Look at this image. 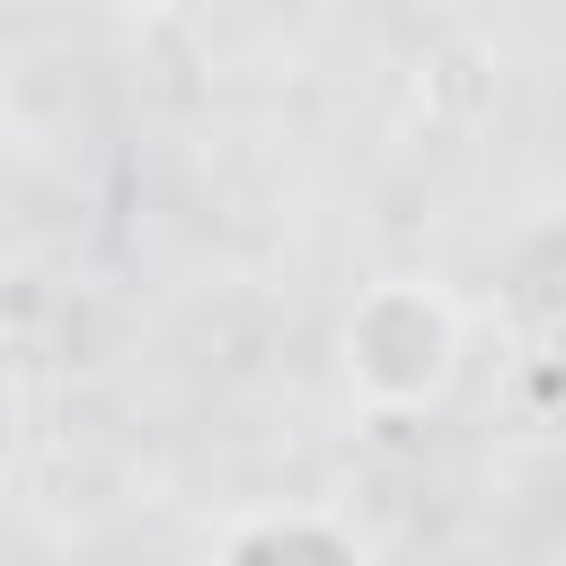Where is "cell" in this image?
<instances>
[{"label":"cell","instance_id":"cell-3","mask_svg":"<svg viewBox=\"0 0 566 566\" xmlns=\"http://www.w3.org/2000/svg\"><path fill=\"white\" fill-rule=\"evenodd\" d=\"M97 9H115V18H159L168 0H97Z\"/></svg>","mask_w":566,"mask_h":566},{"label":"cell","instance_id":"cell-2","mask_svg":"<svg viewBox=\"0 0 566 566\" xmlns=\"http://www.w3.org/2000/svg\"><path fill=\"white\" fill-rule=\"evenodd\" d=\"M212 566H363V548L327 513H248V522H230Z\"/></svg>","mask_w":566,"mask_h":566},{"label":"cell","instance_id":"cell-1","mask_svg":"<svg viewBox=\"0 0 566 566\" xmlns=\"http://www.w3.org/2000/svg\"><path fill=\"white\" fill-rule=\"evenodd\" d=\"M460 345H469V310L433 274H380L354 292L336 327V371L363 416H424L451 389Z\"/></svg>","mask_w":566,"mask_h":566}]
</instances>
